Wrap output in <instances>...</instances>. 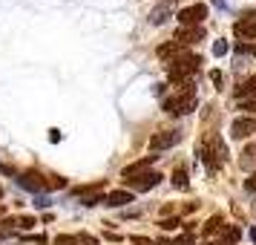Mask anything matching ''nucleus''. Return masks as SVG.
<instances>
[{
    "mask_svg": "<svg viewBox=\"0 0 256 245\" xmlns=\"http://www.w3.org/2000/svg\"><path fill=\"white\" fill-rule=\"evenodd\" d=\"M182 52H187V47H182L178 41H167V44H162V47H158V58L170 64V61H176Z\"/></svg>",
    "mask_w": 256,
    "mask_h": 245,
    "instance_id": "obj_11",
    "label": "nucleus"
},
{
    "mask_svg": "<svg viewBox=\"0 0 256 245\" xmlns=\"http://www.w3.org/2000/svg\"><path fill=\"white\" fill-rule=\"evenodd\" d=\"M158 182H162V173H156V170H150V173H141L138 179H127V185L132 187V190H138V193H144V190L156 187Z\"/></svg>",
    "mask_w": 256,
    "mask_h": 245,
    "instance_id": "obj_7",
    "label": "nucleus"
},
{
    "mask_svg": "<svg viewBox=\"0 0 256 245\" xmlns=\"http://www.w3.org/2000/svg\"><path fill=\"white\" fill-rule=\"evenodd\" d=\"M178 225H182V222L176 219V216H167V219H162V222H158V228H162V231H176Z\"/></svg>",
    "mask_w": 256,
    "mask_h": 245,
    "instance_id": "obj_19",
    "label": "nucleus"
},
{
    "mask_svg": "<svg viewBox=\"0 0 256 245\" xmlns=\"http://www.w3.org/2000/svg\"><path fill=\"white\" fill-rule=\"evenodd\" d=\"M101 202H104V199L98 196V193H95V196H84V205H86V208H95V205H101Z\"/></svg>",
    "mask_w": 256,
    "mask_h": 245,
    "instance_id": "obj_23",
    "label": "nucleus"
},
{
    "mask_svg": "<svg viewBox=\"0 0 256 245\" xmlns=\"http://www.w3.org/2000/svg\"><path fill=\"white\" fill-rule=\"evenodd\" d=\"M204 18H208V6L204 3H193V6H184L178 12V24L182 26H202Z\"/></svg>",
    "mask_w": 256,
    "mask_h": 245,
    "instance_id": "obj_3",
    "label": "nucleus"
},
{
    "mask_svg": "<svg viewBox=\"0 0 256 245\" xmlns=\"http://www.w3.org/2000/svg\"><path fill=\"white\" fill-rule=\"evenodd\" d=\"M236 52H242V55H254V58H256V44H239Z\"/></svg>",
    "mask_w": 256,
    "mask_h": 245,
    "instance_id": "obj_22",
    "label": "nucleus"
},
{
    "mask_svg": "<svg viewBox=\"0 0 256 245\" xmlns=\"http://www.w3.org/2000/svg\"><path fill=\"white\" fill-rule=\"evenodd\" d=\"M222 225H224V222H222V216H213V219L204 222V233H208V236H216V233L222 231Z\"/></svg>",
    "mask_w": 256,
    "mask_h": 245,
    "instance_id": "obj_17",
    "label": "nucleus"
},
{
    "mask_svg": "<svg viewBox=\"0 0 256 245\" xmlns=\"http://www.w3.org/2000/svg\"><path fill=\"white\" fill-rule=\"evenodd\" d=\"M44 182H46L49 190H55V187H66V182H64L60 176H44Z\"/></svg>",
    "mask_w": 256,
    "mask_h": 245,
    "instance_id": "obj_18",
    "label": "nucleus"
},
{
    "mask_svg": "<svg viewBox=\"0 0 256 245\" xmlns=\"http://www.w3.org/2000/svg\"><path fill=\"white\" fill-rule=\"evenodd\" d=\"M233 35L242 41H256V18H239L233 24Z\"/></svg>",
    "mask_w": 256,
    "mask_h": 245,
    "instance_id": "obj_8",
    "label": "nucleus"
},
{
    "mask_svg": "<svg viewBox=\"0 0 256 245\" xmlns=\"http://www.w3.org/2000/svg\"><path fill=\"white\" fill-rule=\"evenodd\" d=\"M162 107L170 113V116H184V113H193V107H196V93H193V87H187L184 93L173 95V98H164Z\"/></svg>",
    "mask_w": 256,
    "mask_h": 245,
    "instance_id": "obj_2",
    "label": "nucleus"
},
{
    "mask_svg": "<svg viewBox=\"0 0 256 245\" xmlns=\"http://www.w3.org/2000/svg\"><path fill=\"white\" fill-rule=\"evenodd\" d=\"M55 245H78V236H72V233H60V236H55Z\"/></svg>",
    "mask_w": 256,
    "mask_h": 245,
    "instance_id": "obj_20",
    "label": "nucleus"
},
{
    "mask_svg": "<svg viewBox=\"0 0 256 245\" xmlns=\"http://www.w3.org/2000/svg\"><path fill=\"white\" fill-rule=\"evenodd\" d=\"M167 18H170V9H167V6H158V9H152L150 24H152V26H162L164 21H167Z\"/></svg>",
    "mask_w": 256,
    "mask_h": 245,
    "instance_id": "obj_16",
    "label": "nucleus"
},
{
    "mask_svg": "<svg viewBox=\"0 0 256 245\" xmlns=\"http://www.w3.org/2000/svg\"><path fill=\"white\" fill-rule=\"evenodd\" d=\"M156 162V153L152 156H144V159H138V162H132V164H127L124 170H121V176L124 179H132V176H141V173H147V167Z\"/></svg>",
    "mask_w": 256,
    "mask_h": 245,
    "instance_id": "obj_10",
    "label": "nucleus"
},
{
    "mask_svg": "<svg viewBox=\"0 0 256 245\" xmlns=\"http://www.w3.org/2000/svg\"><path fill=\"white\" fill-rule=\"evenodd\" d=\"M130 202H132V193H130V190H112V193L104 199V205H110V208H124Z\"/></svg>",
    "mask_w": 256,
    "mask_h": 245,
    "instance_id": "obj_13",
    "label": "nucleus"
},
{
    "mask_svg": "<svg viewBox=\"0 0 256 245\" xmlns=\"http://www.w3.org/2000/svg\"><path fill=\"white\" fill-rule=\"evenodd\" d=\"M178 141H182V133H178V130H158L150 139V147H152V153H156V150H167V147H173Z\"/></svg>",
    "mask_w": 256,
    "mask_h": 245,
    "instance_id": "obj_4",
    "label": "nucleus"
},
{
    "mask_svg": "<svg viewBox=\"0 0 256 245\" xmlns=\"http://www.w3.org/2000/svg\"><path fill=\"white\" fill-rule=\"evenodd\" d=\"M78 242H86V245H98V239H95V236H90V233H78Z\"/></svg>",
    "mask_w": 256,
    "mask_h": 245,
    "instance_id": "obj_27",
    "label": "nucleus"
},
{
    "mask_svg": "<svg viewBox=\"0 0 256 245\" xmlns=\"http://www.w3.org/2000/svg\"><path fill=\"white\" fill-rule=\"evenodd\" d=\"M216 236H222V245H233V242H239L242 231H239L236 225H222V231L216 233Z\"/></svg>",
    "mask_w": 256,
    "mask_h": 245,
    "instance_id": "obj_14",
    "label": "nucleus"
},
{
    "mask_svg": "<svg viewBox=\"0 0 256 245\" xmlns=\"http://www.w3.org/2000/svg\"><path fill=\"white\" fill-rule=\"evenodd\" d=\"M224 52H228V44L224 41H216L213 44V55H224Z\"/></svg>",
    "mask_w": 256,
    "mask_h": 245,
    "instance_id": "obj_24",
    "label": "nucleus"
},
{
    "mask_svg": "<svg viewBox=\"0 0 256 245\" xmlns=\"http://www.w3.org/2000/svg\"><path fill=\"white\" fill-rule=\"evenodd\" d=\"M187 182H190V176H187V167H182V164H178V167L173 170V185L178 187V190H184Z\"/></svg>",
    "mask_w": 256,
    "mask_h": 245,
    "instance_id": "obj_15",
    "label": "nucleus"
},
{
    "mask_svg": "<svg viewBox=\"0 0 256 245\" xmlns=\"http://www.w3.org/2000/svg\"><path fill=\"white\" fill-rule=\"evenodd\" d=\"M18 185L26 187V190H32V193H40V190H46V182H44V176L35 173V170L18 173Z\"/></svg>",
    "mask_w": 256,
    "mask_h": 245,
    "instance_id": "obj_6",
    "label": "nucleus"
},
{
    "mask_svg": "<svg viewBox=\"0 0 256 245\" xmlns=\"http://www.w3.org/2000/svg\"><path fill=\"white\" fill-rule=\"evenodd\" d=\"M233 98H236V101H250V98H256V75L239 84V87L233 90Z\"/></svg>",
    "mask_w": 256,
    "mask_h": 245,
    "instance_id": "obj_12",
    "label": "nucleus"
},
{
    "mask_svg": "<svg viewBox=\"0 0 256 245\" xmlns=\"http://www.w3.org/2000/svg\"><path fill=\"white\" fill-rule=\"evenodd\" d=\"M196 239H193V233H182L178 239H176V245H193Z\"/></svg>",
    "mask_w": 256,
    "mask_h": 245,
    "instance_id": "obj_25",
    "label": "nucleus"
},
{
    "mask_svg": "<svg viewBox=\"0 0 256 245\" xmlns=\"http://www.w3.org/2000/svg\"><path fill=\"white\" fill-rule=\"evenodd\" d=\"M256 133V116H242V118H233L230 124V136L233 139H248Z\"/></svg>",
    "mask_w": 256,
    "mask_h": 245,
    "instance_id": "obj_5",
    "label": "nucleus"
},
{
    "mask_svg": "<svg viewBox=\"0 0 256 245\" xmlns=\"http://www.w3.org/2000/svg\"><path fill=\"white\" fill-rule=\"evenodd\" d=\"M239 110H244V113L256 116V98H250V101H239Z\"/></svg>",
    "mask_w": 256,
    "mask_h": 245,
    "instance_id": "obj_21",
    "label": "nucleus"
},
{
    "mask_svg": "<svg viewBox=\"0 0 256 245\" xmlns=\"http://www.w3.org/2000/svg\"><path fill=\"white\" fill-rule=\"evenodd\" d=\"M244 190H250V193L256 190V170L250 173V179H244Z\"/></svg>",
    "mask_w": 256,
    "mask_h": 245,
    "instance_id": "obj_26",
    "label": "nucleus"
},
{
    "mask_svg": "<svg viewBox=\"0 0 256 245\" xmlns=\"http://www.w3.org/2000/svg\"><path fill=\"white\" fill-rule=\"evenodd\" d=\"M198 64H202V55H193V52H182L176 61L167 64V78L173 84H184L187 87V78H193L198 72Z\"/></svg>",
    "mask_w": 256,
    "mask_h": 245,
    "instance_id": "obj_1",
    "label": "nucleus"
},
{
    "mask_svg": "<svg viewBox=\"0 0 256 245\" xmlns=\"http://www.w3.org/2000/svg\"><path fill=\"white\" fill-rule=\"evenodd\" d=\"M202 38H204V29H202V26H182V29L176 32L173 41H178L182 47H187V44H196Z\"/></svg>",
    "mask_w": 256,
    "mask_h": 245,
    "instance_id": "obj_9",
    "label": "nucleus"
}]
</instances>
